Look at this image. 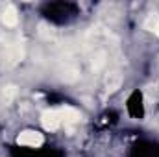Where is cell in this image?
I'll list each match as a JSON object with an SVG mask.
<instances>
[{"label": "cell", "instance_id": "3957f363", "mask_svg": "<svg viewBox=\"0 0 159 157\" xmlns=\"http://www.w3.org/2000/svg\"><path fill=\"white\" fill-rule=\"evenodd\" d=\"M59 111V117H61V124H65V126H72V124H76V122H80V118H81V115H80L78 109H74V107H61V109H57Z\"/></svg>", "mask_w": 159, "mask_h": 157}, {"label": "cell", "instance_id": "52a82bcc", "mask_svg": "<svg viewBox=\"0 0 159 157\" xmlns=\"http://www.w3.org/2000/svg\"><path fill=\"white\" fill-rule=\"evenodd\" d=\"M144 28L150 30V32H154V34L159 37V15L157 13H152V15L144 20Z\"/></svg>", "mask_w": 159, "mask_h": 157}, {"label": "cell", "instance_id": "5b68a950", "mask_svg": "<svg viewBox=\"0 0 159 157\" xmlns=\"http://www.w3.org/2000/svg\"><path fill=\"white\" fill-rule=\"evenodd\" d=\"M106 63H107V54H106L104 50H98V52L94 54V57L91 59V69H93L94 72H100V70L106 67Z\"/></svg>", "mask_w": 159, "mask_h": 157}, {"label": "cell", "instance_id": "6da1fadb", "mask_svg": "<svg viewBox=\"0 0 159 157\" xmlns=\"http://www.w3.org/2000/svg\"><path fill=\"white\" fill-rule=\"evenodd\" d=\"M43 141H44L43 135H41L39 131H34V129H24L17 137V142L20 146H28V148H37V146L43 144Z\"/></svg>", "mask_w": 159, "mask_h": 157}, {"label": "cell", "instance_id": "8992f818", "mask_svg": "<svg viewBox=\"0 0 159 157\" xmlns=\"http://www.w3.org/2000/svg\"><path fill=\"white\" fill-rule=\"evenodd\" d=\"M120 85H122V74L111 72V74L107 76V81H106V91L111 94V92H115L117 89H120Z\"/></svg>", "mask_w": 159, "mask_h": 157}, {"label": "cell", "instance_id": "277c9868", "mask_svg": "<svg viewBox=\"0 0 159 157\" xmlns=\"http://www.w3.org/2000/svg\"><path fill=\"white\" fill-rule=\"evenodd\" d=\"M2 22L7 26V28H15L19 24V15H17V9L13 6H7L2 13Z\"/></svg>", "mask_w": 159, "mask_h": 157}, {"label": "cell", "instance_id": "7a4b0ae2", "mask_svg": "<svg viewBox=\"0 0 159 157\" xmlns=\"http://www.w3.org/2000/svg\"><path fill=\"white\" fill-rule=\"evenodd\" d=\"M41 122H43L44 129H48V131H56V129H59V128L63 126L57 109H46V111L41 115Z\"/></svg>", "mask_w": 159, "mask_h": 157}, {"label": "cell", "instance_id": "ba28073f", "mask_svg": "<svg viewBox=\"0 0 159 157\" xmlns=\"http://www.w3.org/2000/svg\"><path fill=\"white\" fill-rule=\"evenodd\" d=\"M15 92H17V91H15V87H13V85L6 87V89H4V100H6V102H9V100L15 96Z\"/></svg>", "mask_w": 159, "mask_h": 157}]
</instances>
